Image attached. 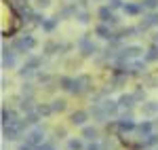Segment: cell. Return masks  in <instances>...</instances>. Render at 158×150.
Masks as SVG:
<instances>
[{
    "label": "cell",
    "instance_id": "19",
    "mask_svg": "<svg viewBox=\"0 0 158 150\" xmlns=\"http://www.w3.org/2000/svg\"><path fill=\"white\" fill-rule=\"evenodd\" d=\"M68 146H70V150H82V142L80 139H70Z\"/></svg>",
    "mask_w": 158,
    "mask_h": 150
},
{
    "label": "cell",
    "instance_id": "25",
    "mask_svg": "<svg viewBox=\"0 0 158 150\" xmlns=\"http://www.w3.org/2000/svg\"><path fill=\"white\" fill-rule=\"evenodd\" d=\"M146 144H158V135H154V133H150L146 139Z\"/></svg>",
    "mask_w": 158,
    "mask_h": 150
},
{
    "label": "cell",
    "instance_id": "1",
    "mask_svg": "<svg viewBox=\"0 0 158 150\" xmlns=\"http://www.w3.org/2000/svg\"><path fill=\"white\" fill-rule=\"evenodd\" d=\"M34 47H36V38L34 36H23V38H19V40L13 42V49L19 51V53H27V51H32Z\"/></svg>",
    "mask_w": 158,
    "mask_h": 150
},
{
    "label": "cell",
    "instance_id": "28",
    "mask_svg": "<svg viewBox=\"0 0 158 150\" xmlns=\"http://www.w3.org/2000/svg\"><path fill=\"white\" fill-rule=\"evenodd\" d=\"M156 42H158V34H156Z\"/></svg>",
    "mask_w": 158,
    "mask_h": 150
},
{
    "label": "cell",
    "instance_id": "2",
    "mask_svg": "<svg viewBox=\"0 0 158 150\" xmlns=\"http://www.w3.org/2000/svg\"><path fill=\"white\" fill-rule=\"evenodd\" d=\"M78 47H80V53H82L85 57H91V55L97 51V47H95V45H93V42H91V40H89L86 36L78 40Z\"/></svg>",
    "mask_w": 158,
    "mask_h": 150
},
{
    "label": "cell",
    "instance_id": "20",
    "mask_svg": "<svg viewBox=\"0 0 158 150\" xmlns=\"http://www.w3.org/2000/svg\"><path fill=\"white\" fill-rule=\"evenodd\" d=\"M137 129H139V133H146V135H150V131H152V123H141Z\"/></svg>",
    "mask_w": 158,
    "mask_h": 150
},
{
    "label": "cell",
    "instance_id": "24",
    "mask_svg": "<svg viewBox=\"0 0 158 150\" xmlns=\"http://www.w3.org/2000/svg\"><path fill=\"white\" fill-rule=\"evenodd\" d=\"M49 4H51V0H36V6H38V9H47Z\"/></svg>",
    "mask_w": 158,
    "mask_h": 150
},
{
    "label": "cell",
    "instance_id": "8",
    "mask_svg": "<svg viewBox=\"0 0 158 150\" xmlns=\"http://www.w3.org/2000/svg\"><path fill=\"white\" fill-rule=\"evenodd\" d=\"M2 66L4 68H13L15 66V53L9 49H4V55H2Z\"/></svg>",
    "mask_w": 158,
    "mask_h": 150
},
{
    "label": "cell",
    "instance_id": "15",
    "mask_svg": "<svg viewBox=\"0 0 158 150\" xmlns=\"http://www.w3.org/2000/svg\"><path fill=\"white\" fill-rule=\"evenodd\" d=\"M51 108H53V112H63L65 110V100H53Z\"/></svg>",
    "mask_w": 158,
    "mask_h": 150
},
{
    "label": "cell",
    "instance_id": "18",
    "mask_svg": "<svg viewBox=\"0 0 158 150\" xmlns=\"http://www.w3.org/2000/svg\"><path fill=\"white\" fill-rule=\"evenodd\" d=\"M76 19H78L80 24H86V21L91 19V15H89V11H80V13H76Z\"/></svg>",
    "mask_w": 158,
    "mask_h": 150
},
{
    "label": "cell",
    "instance_id": "21",
    "mask_svg": "<svg viewBox=\"0 0 158 150\" xmlns=\"http://www.w3.org/2000/svg\"><path fill=\"white\" fill-rule=\"evenodd\" d=\"M51 112H53V108H51V106H47V104L38 106V114H44V116H49Z\"/></svg>",
    "mask_w": 158,
    "mask_h": 150
},
{
    "label": "cell",
    "instance_id": "5",
    "mask_svg": "<svg viewBox=\"0 0 158 150\" xmlns=\"http://www.w3.org/2000/svg\"><path fill=\"white\" fill-rule=\"evenodd\" d=\"M122 11L127 13V15H139V13L143 11V4L139 2V4H135V2H127L124 6H122Z\"/></svg>",
    "mask_w": 158,
    "mask_h": 150
},
{
    "label": "cell",
    "instance_id": "7",
    "mask_svg": "<svg viewBox=\"0 0 158 150\" xmlns=\"http://www.w3.org/2000/svg\"><path fill=\"white\" fill-rule=\"evenodd\" d=\"M97 17L103 21V24H108L110 19L114 17V13H112V9H110V4H106V6H101V9H99V11H97Z\"/></svg>",
    "mask_w": 158,
    "mask_h": 150
},
{
    "label": "cell",
    "instance_id": "13",
    "mask_svg": "<svg viewBox=\"0 0 158 150\" xmlns=\"http://www.w3.org/2000/svg\"><path fill=\"white\" fill-rule=\"evenodd\" d=\"M57 24H59L57 19H44V21H42V30H44V32H53V30L57 28Z\"/></svg>",
    "mask_w": 158,
    "mask_h": 150
},
{
    "label": "cell",
    "instance_id": "16",
    "mask_svg": "<svg viewBox=\"0 0 158 150\" xmlns=\"http://www.w3.org/2000/svg\"><path fill=\"white\" fill-rule=\"evenodd\" d=\"M158 59V47H150L146 53V62H156Z\"/></svg>",
    "mask_w": 158,
    "mask_h": 150
},
{
    "label": "cell",
    "instance_id": "9",
    "mask_svg": "<svg viewBox=\"0 0 158 150\" xmlns=\"http://www.w3.org/2000/svg\"><path fill=\"white\" fill-rule=\"evenodd\" d=\"M85 121H86V112H82V110L72 114V125H85Z\"/></svg>",
    "mask_w": 158,
    "mask_h": 150
},
{
    "label": "cell",
    "instance_id": "22",
    "mask_svg": "<svg viewBox=\"0 0 158 150\" xmlns=\"http://www.w3.org/2000/svg\"><path fill=\"white\" fill-rule=\"evenodd\" d=\"M108 4H110V9H112V11H114V9L124 6V4H122V0H108Z\"/></svg>",
    "mask_w": 158,
    "mask_h": 150
},
{
    "label": "cell",
    "instance_id": "14",
    "mask_svg": "<svg viewBox=\"0 0 158 150\" xmlns=\"http://www.w3.org/2000/svg\"><path fill=\"white\" fill-rule=\"evenodd\" d=\"M118 127L122 131H131V129H135V123L131 118H122V121H118Z\"/></svg>",
    "mask_w": 158,
    "mask_h": 150
},
{
    "label": "cell",
    "instance_id": "12",
    "mask_svg": "<svg viewBox=\"0 0 158 150\" xmlns=\"http://www.w3.org/2000/svg\"><path fill=\"white\" fill-rule=\"evenodd\" d=\"M137 100V97H135V95H122L120 100H118V104H120L122 108H131V106H133V101Z\"/></svg>",
    "mask_w": 158,
    "mask_h": 150
},
{
    "label": "cell",
    "instance_id": "26",
    "mask_svg": "<svg viewBox=\"0 0 158 150\" xmlns=\"http://www.w3.org/2000/svg\"><path fill=\"white\" fill-rule=\"evenodd\" d=\"M23 95H32V85H23Z\"/></svg>",
    "mask_w": 158,
    "mask_h": 150
},
{
    "label": "cell",
    "instance_id": "10",
    "mask_svg": "<svg viewBox=\"0 0 158 150\" xmlns=\"http://www.w3.org/2000/svg\"><path fill=\"white\" fill-rule=\"evenodd\" d=\"M82 138L91 139V142L97 139V129H95V127H85V129H82Z\"/></svg>",
    "mask_w": 158,
    "mask_h": 150
},
{
    "label": "cell",
    "instance_id": "23",
    "mask_svg": "<svg viewBox=\"0 0 158 150\" xmlns=\"http://www.w3.org/2000/svg\"><path fill=\"white\" fill-rule=\"evenodd\" d=\"M21 110H25V112H30V110H32V100H30V97L21 101Z\"/></svg>",
    "mask_w": 158,
    "mask_h": 150
},
{
    "label": "cell",
    "instance_id": "17",
    "mask_svg": "<svg viewBox=\"0 0 158 150\" xmlns=\"http://www.w3.org/2000/svg\"><path fill=\"white\" fill-rule=\"evenodd\" d=\"M141 4H143V9H148V11H156L158 9V0H141Z\"/></svg>",
    "mask_w": 158,
    "mask_h": 150
},
{
    "label": "cell",
    "instance_id": "3",
    "mask_svg": "<svg viewBox=\"0 0 158 150\" xmlns=\"http://www.w3.org/2000/svg\"><path fill=\"white\" fill-rule=\"evenodd\" d=\"M95 34H97L99 38H103V40H112V38H114V34H112V30H110L108 24L97 25V28H95Z\"/></svg>",
    "mask_w": 158,
    "mask_h": 150
},
{
    "label": "cell",
    "instance_id": "4",
    "mask_svg": "<svg viewBox=\"0 0 158 150\" xmlns=\"http://www.w3.org/2000/svg\"><path fill=\"white\" fill-rule=\"evenodd\" d=\"M154 25H158V13L156 11L150 13V15L146 17V21L139 24V28H141V30H150V28H154Z\"/></svg>",
    "mask_w": 158,
    "mask_h": 150
},
{
    "label": "cell",
    "instance_id": "11",
    "mask_svg": "<svg viewBox=\"0 0 158 150\" xmlns=\"http://www.w3.org/2000/svg\"><path fill=\"white\" fill-rule=\"evenodd\" d=\"M118 101H114V100H108V101H103V108H106V112L108 114H116V110H118Z\"/></svg>",
    "mask_w": 158,
    "mask_h": 150
},
{
    "label": "cell",
    "instance_id": "27",
    "mask_svg": "<svg viewBox=\"0 0 158 150\" xmlns=\"http://www.w3.org/2000/svg\"><path fill=\"white\" fill-rule=\"evenodd\" d=\"M86 150H101V148H99L97 144H91V146H86Z\"/></svg>",
    "mask_w": 158,
    "mask_h": 150
},
{
    "label": "cell",
    "instance_id": "6",
    "mask_svg": "<svg viewBox=\"0 0 158 150\" xmlns=\"http://www.w3.org/2000/svg\"><path fill=\"white\" fill-rule=\"evenodd\" d=\"M42 139H44V133H42L40 129H36V131H32V133L27 135V144H30V146H38V144H42Z\"/></svg>",
    "mask_w": 158,
    "mask_h": 150
}]
</instances>
